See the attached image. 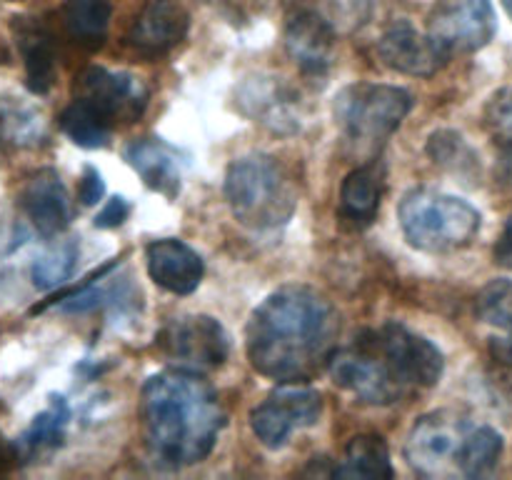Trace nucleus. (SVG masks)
Returning <instances> with one entry per match:
<instances>
[{
	"label": "nucleus",
	"mask_w": 512,
	"mask_h": 480,
	"mask_svg": "<svg viewBox=\"0 0 512 480\" xmlns=\"http://www.w3.org/2000/svg\"><path fill=\"white\" fill-rule=\"evenodd\" d=\"M70 420V408L65 403L63 395H50L48 410H43L40 415H35V420L30 423V428L25 430L18 438V453L20 460H30L35 455L50 453V450L58 448L65 438V428H68Z\"/></svg>",
	"instance_id": "nucleus-23"
},
{
	"label": "nucleus",
	"mask_w": 512,
	"mask_h": 480,
	"mask_svg": "<svg viewBox=\"0 0 512 480\" xmlns=\"http://www.w3.org/2000/svg\"><path fill=\"white\" fill-rule=\"evenodd\" d=\"M43 140V118L33 105L0 95V143L8 148H33Z\"/></svg>",
	"instance_id": "nucleus-25"
},
{
	"label": "nucleus",
	"mask_w": 512,
	"mask_h": 480,
	"mask_svg": "<svg viewBox=\"0 0 512 480\" xmlns=\"http://www.w3.org/2000/svg\"><path fill=\"white\" fill-rule=\"evenodd\" d=\"M400 228L413 248L425 253H450L475 240L480 233L478 208L438 190H410L398 208Z\"/></svg>",
	"instance_id": "nucleus-5"
},
{
	"label": "nucleus",
	"mask_w": 512,
	"mask_h": 480,
	"mask_svg": "<svg viewBox=\"0 0 512 480\" xmlns=\"http://www.w3.org/2000/svg\"><path fill=\"white\" fill-rule=\"evenodd\" d=\"M498 258H500V263H508V260H512V215L508 218V223H505L503 238H500Z\"/></svg>",
	"instance_id": "nucleus-36"
},
{
	"label": "nucleus",
	"mask_w": 512,
	"mask_h": 480,
	"mask_svg": "<svg viewBox=\"0 0 512 480\" xmlns=\"http://www.w3.org/2000/svg\"><path fill=\"white\" fill-rule=\"evenodd\" d=\"M20 208H23L25 218L33 223V228L45 238L63 233L73 218L68 188L53 168L38 170L25 180L23 190H20Z\"/></svg>",
	"instance_id": "nucleus-15"
},
{
	"label": "nucleus",
	"mask_w": 512,
	"mask_h": 480,
	"mask_svg": "<svg viewBox=\"0 0 512 480\" xmlns=\"http://www.w3.org/2000/svg\"><path fill=\"white\" fill-rule=\"evenodd\" d=\"M130 210L133 208H130L128 200H125L123 195H115V198H110L108 203L103 205V210L95 215V228H103V230L118 228V225H123L125 220H128Z\"/></svg>",
	"instance_id": "nucleus-31"
},
{
	"label": "nucleus",
	"mask_w": 512,
	"mask_h": 480,
	"mask_svg": "<svg viewBox=\"0 0 512 480\" xmlns=\"http://www.w3.org/2000/svg\"><path fill=\"white\" fill-rule=\"evenodd\" d=\"M148 275L155 285L173 295H190L203 283L205 263L198 250L178 238L153 240L145 250Z\"/></svg>",
	"instance_id": "nucleus-16"
},
{
	"label": "nucleus",
	"mask_w": 512,
	"mask_h": 480,
	"mask_svg": "<svg viewBox=\"0 0 512 480\" xmlns=\"http://www.w3.org/2000/svg\"><path fill=\"white\" fill-rule=\"evenodd\" d=\"M58 123H60V130H63L75 145H80V148H90V150L103 148V145L110 140V133H113V128L100 123L93 113H88V110H85L80 103H75V100L63 110V113H60Z\"/></svg>",
	"instance_id": "nucleus-27"
},
{
	"label": "nucleus",
	"mask_w": 512,
	"mask_h": 480,
	"mask_svg": "<svg viewBox=\"0 0 512 480\" xmlns=\"http://www.w3.org/2000/svg\"><path fill=\"white\" fill-rule=\"evenodd\" d=\"M413 110V95L398 85H345L333 103L335 125L358 143H383Z\"/></svg>",
	"instance_id": "nucleus-6"
},
{
	"label": "nucleus",
	"mask_w": 512,
	"mask_h": 480,
	"mask_svg": "<svg viewBox=\"0 0 512 480\" xmlns=\"http://www.w3.org/2000/svg\"><path fill=\"white\" fill-rule=\"evenodd\" d=\"M338 388L370 405H390L415 388H433L445 370L435 343L400 323L363 330L348 348H335L328 363Z\"/></svg>",
	"instance_id": "nucleus-2"
},
{
	"label": "nucleus",
	"mask_w": 512,
	"mask_h": 480,
	"mask_svg": "<svg viewBox=\"0 0 512 480\" xmlns=\"http://www.w3.org/2000/svg\"><path fill=\"white\" fill-rule=\"evenodd\" d=\"M20 463V453H18V445L8 443V440L0 435V475L10 473L15 465Z\"/></svg>",
	"instance_id": "nucleus-35"
},
{
	"label": "nucleus",
	"mask_w": 512,
	"mask_h": 480,
	"mask_svg": "<svg viewBox=\"0 0 512 480\" xmlns=\"http://www.w3.org/2000/svg\"><path fill=\"white\" fill-rule=\"evenodd\" d=\"M468 428L470 423L448 410L423 415L405 440V458L410 468L425 478L458 475L460 445Z\"/></svg>",
	"instance_id": "nucleus-8"
},
{
	"label": "nucleus",
	"mask_w": 512,
	"mask_h": 480,
	"mask_svg": "<svg viewBox=\"0 0 512 480\" xmlns=\"http://www.w3.org/2000/svg\"><path fill=\"white\" fill-rule=\"evenodd\" d=\"M335 478L350 480H390L395 478V468L390 463V450L380 435L365 433L355 435L345 445L343 460L333 470Z\"/></svg>",
	"instance_id": "nucleus-21"
},
{
	"label": "nucleus",
	"mask_w": 512,
	"mask_h": 480,
	"mask_svg": "<svg viewBox=\"0 0 512 480\" xmlns=\"http://www.w3.org/2000/svg\"><path fill=\"white\" fill-rule=\"evenodd\" d=\"M478 315L493 328L512 335V283L500 278L485 285L478 295Z\"/></svg>",
	"instance_id": "nucleus-29"
},
{
	"label": "nucleus",
	"mask_w": 512,
	"mask_h": 480,
	"mask_svg": "<svg viewBox=\"0 0 512 480\" xmlns=\"http://www.w3.org/2000/svg\"><path fill=\"white\" fill-rule=\"evenodd\" d=\"M225 198L235 220L250 230H275L288 223L298 193L283 165L270 155H245L228 168Z\"/></svg>",
	"instance_id": "nucleus-4"
},
{
	"label": "nucleus",
	"mask_w": 512,
	"mask_h": 480,
	"mask_svg": "<svg viewBox=\"0 0 512 480\" xmlns=\"http://www.w3.org/2000/svg\"><path fill=\"white\" fill-rule=\"evenodd\" d=\"M385 193V168L380 160L360 165L340 185V220L350 228H368L380 210Z\"/></svg>",
	"instance_id": "nucleus-19"
},
{
	"label": "nucleus",
	"mask_w": 512,
	"mask_h": 480,
	"mask_svg": "<svg viewBox=\"0 0 512 480\" xmlns=\"http://www.w3.org/2000/svg\"><path fill=\"white\" fill-rule=\"evenodd\" d=\"M490 353H493V358L498 360V363L512 368V335L503 333L490 338Z\"/></svg>",
	"instance_id": "nucleus-34"
},
{
	"label": "nucleus",
	"mask_w": 512,
	"mask_h": 480,
	"mask_svg": "<svg viewBox=\"0 0 512 480\" xmlns=\"http://www.w3.org/2000/svg\"><path fill=\"white\" fill-rule=\"evenodd\" d=\"M103 195H105L103 175H100L93 165H88V168L83 170V178H80L78 183V200L83 205H95L103 200Z\"/></svg>",
	"instance_id": "nucleus-32"
},
{
	"label": "nucleus",
	"mask_w": 512,
	"mask_h": 480,
	"mask_svg": "<svg viewBox=\"0 0 512 480\" xmlns=\"http://www.w3.org/2000/svg\"><path fill=\"white\" fill-rule=\"evenodd\" d=\"M165 358L190 373L215 370L228 360L230 335L210 315H185L170 320L158 338Z\"/></svg>",
	"instance_id": "nucleus-10"
},
{
	"label": "nucleus",
	"mask_w": 512,
	"mask_h": 480,
	"mask_svg": "<svg viewBox=\"0 0 512 480\" xmlns=\"http://www.w3.org/2000/svg\"><path fill=\"white\" fill-rule=\"evenodd\" d=\"M323 415V395L298 383H283L250 413L255 438L270 450L283 448L295 430L318 425Z\"/></svg>",
	"instance_id": "nucleus-9"
},
{
	"label": "nucleus",
	"mask_w": 512,
	"mask_h": 480,
	"mask_svg": "<svg viewBox=\"0 0 512 480\" xmlns=\"http://www.w3.org/2000/svg\"><path fill=\"white\" fill-rule=\"evenodd\" d=\"M75 103L93 113L100 123L115 128L118 123H133L148 105V88L143 80L125 70H108L93 65L83 70L75 83Z\"/></svg>",
	"instance_id": "nucleus-7"
},
{
	"label": "nucleus",
	"mask_w": 512,
	"mask_h": 480,
	"mask_svg": "<svg viewBox=\"0 0 512 480\" xmlns=\"http://www.w3.org/2000/svg\"><path fill=\"white\" fill-rule=\"evenodd\" d=\"M125 160L140 175L145 185L168 200L180 193V160L178 150L160 138L135 140L125 148Z\"/></svg>",
	"instance_id": "nucleus-20"
},
{
	"label": "nucleus",
	"mask_w": 512,
	"mask_h": 480,
	"mask_svg": "<svg viewBox=\"0 0 512 480\" xmlns=\"http://www.w3.org/2000/svg\"><path fill=\"white\" fill-rule=\"evenodd\" d=\"M238 108L245 118L265 125L273 133H298L300 98L283 78L253 75L238 88Z\"/></svg>",
	"instance_id": "nucleus-12"
},
{
	"label": "nucleus",
	"mask_w": 512,
	"mask_h": 480,
	"mask_svg": "<svg viewBox=\"0 0 512 480\" xmlns=\"http://www.w3.org/2000/svg\"><path fill=\"white\" fill-rule=\"evenodd\" d=\"M485 125L495 140L512 138V88H503L485 105Z\"/></svg>",
	"instance_id": "nucleus-30"
},
{
	"label": "nucleus",
	"mask_w": 512,
	"mask_h": 480,
	"mask_svg": "<svg viewBox=\"0 0 512 480\" xmlns=\"http://www.w3.org/2000/svg\"><path fill=\"white\" fill-rule=\"evenodd\" d=\"M190 18L178 0H150L128 33V43L145 58L165 55L188 35Z\"/></svg>",
	"instance_id": "nucleus-17"
},
{
	"label": "nucleus",
	"mask_w": 512,
	"mask_h": 480,
	"mask_svg": "<svg viewBox=\"0 0 512 480\" xmlns=\"http://www.w3.org/2000/svg\"><path fill=\"white\" fill-rule=\"evenodd\" d=\"M428 155L435 160V165H443L460 175H468V170H475L478 165L470 145L455 130H435L428 140Z\"/></svg>",
	"instance_id": "nucleus-28"
},
{
	"label": "nucleus",
	"mask_w": 512,
	"mask_h": 480,
	"mask_svg": "<svg viewBox=\"0 0 512 480\" xmlns=\"http://www.w3.org/2000/svg\"><path fill=\"white\" fill-rule=\"evenodd\" d=\"M378 58L385 68L413 78H433L448 65L450 53L430 33H420L410 23H395L378 40Z\"/></svg>",
	"instance_id": "nucleus-13"
},
{
	"label": "nucleus",
	"mask_w": 512,
	"mask_h": 480,
	"mask_svg": "<svg viewBox=\"0 0 512 480\" xmlns=\"http://www.w3.org/2000/svg\"><path fill=\"white\" fill-rule=\"evenodd\" d=\"M498 20L490 0H440L428 20V33L455 53H475L495 38Z\"/></svg>",
	"instance_id": "nucleus-11"
},
{
	"label": "nucleus",
	"mask_w": 512,
	"mask_h": 480,
	"mask_svg": "<svg viewBox=\"0 0 512 480\" xmlns=\"http://www.w3.org/2000/svg\"><path fill=\"white\" fill-rule=\"evenodd\" d=\"M338 330V315L318 290L283 285L250 315L245 350L253 370L263 378L308 383L328 368Z\"/></svg>",
	"instance_id": "nucleus-1"
},
{
	"label": "nucleus",
	"mask_w": 512,
	"mask_h": 480,
	"mask_svg": "<svg viewBox=\"0 0 512 480\" xmlns=\"http://www.w3.org/2000/svg\"><path fill=\"white\" fill-rule=\"evenodd\" d=\"M500 3H503L505 13H508V15H510V20H512V0H500Z\"/></svg>",
	"instance_id": "nucleus-37"
},
{
	"label": "nucleus",
	"mask_w": 512,
	"mask_h": 480,
	"mask_svg": "<svg viewBox=\"0 0 512 480\" xmlns=\"http://www.w3.org/2000/svg\"><path fill=\"white\" fill-rule=\"evenodd\" d=\"M13 30L25 63V83L33 93H50L58 80V48L53 33L35 18H15Z\"/></svg>",
	"instance_id": "nucleus-18"
},
{
	"label": "nucleus",
	"mask_w": 512,
	"mask_h": 480,
	"mask_svg": "<svg viewBox=\"0 0 512 480\" xmlns=\"http://www.w3.org/2000/svg\"><path fill=\"white\" fill-rule=\"evenodd\" d=\"M503 435L490 425H470L465 433L463 445H460L458 473L465 478H483L493 473L503 455Z\"/></svg>",
	"instance_id": "nucleus-24"
},
{
	"label": "nucleus",
	"mask_w": 512,
	"mask_h": 480,
	"mask_svg": "<svg viewBox=\"0 0 512 480\" xmlns=\"http://www.w3.org/2000/svg\"><path fill=\"white\" fill-rule=\"evenodd\" d=\"M498 150V165H495V173L503 183H512V138L500 140Z\"/></svg>",
	"instance_id": "nucleus-33"
},
{
	"label": "nucleus",
	"mask_w": 512,
	"mask_h": 480,
	"mask_svg": "<svg viewBox=\"0 0 512 480\" xmlns=\"http://www.w3.org/2000/svg\"><path fill=\"white\" fill-rule=\"evenodd\" d=\"M145 445L163 468L203 463L225 425L213 385L190 370H165L145 380L140 395Z\"/></svg>",
	"instance_id": "nucleus-3"
},
{
	"label": "nucleus",
	"mask_w": 512,
	"mask_h": 480,
	"mask_svg": "<svg viewBox=\"0 0 512 480\" xmlns=\"http://www.w3.org/2000/svg\"><path fill=\"white\" fill-rule=\"evenodd\" d=\"M75 265H78V245L75 240H63L35 260L30 268V278H33L35 288L53 290L75 273Z\"/></svg>",
	"instance_id": "nucleus-26"
},
{
	"label": "nucleus",
	"mask_w": 512,
	"mask_h": 480,
	"mask_svg": "<svg viewBox=\"0 0 512 480\" xmlns=\"http://www.w3.org/2000/svg\"><path fill=\"white\" fill-rule=\"evenodd\" d=\"M285 48L305 75L323 78L335 55L333 25L315 10H298L285 25Z\"/></svg>",
	"instance_id": "nucleus-14"
},
{
	"label": "nucleus",
	"mask_w": 512,
	"mask_h": 480,
	"mask_svg": "<svg viewBox=\"0 0 512 480\" xmlns=\"http://www.w3.org/2000/svg\"><path fill=\"white\" fill-rule=\"evenodd\" d=\"M110 18H113V0H65L60 10L65 33L88 50L105 43Z\"/></svg>",
	"instance_id": "nucleus-22"
}]
</instances>
